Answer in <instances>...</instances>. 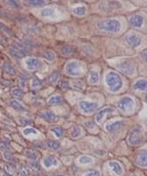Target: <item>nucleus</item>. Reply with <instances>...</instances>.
I'll use <instances>...</instances> for the list:
<instances>
[{
  "label": "nucleus",
  "instance_id": "obj_1",
  "mask_svg": "<svg viewBox=\"0 0 147 176\" xmlns=\"http://www.w3.org/2000/svg\"><path fill=\"white\" fill-rule=\"evenodd\" d=\"M106 83L112 92H117L123 86V80L117 72H110L106 76Z\"/></svg>",
  "mask_w": 147,
  "mask_h": 176
},
{
  "label": "nucleus",
  "instance_id": "obj_2",
  "mask_svg": "<svg viewBox=\"0 0 147 176\" xmlns=\"http://www.w3.org/2000/svg\"><path fill=\"white\" fill-rule=\"evenodd\" d=\"M97 27L99 30H105L109 32H117L121 30V23L118 20L111 19V20H104L98 23Z\"/></svg>",
  "mask_w": 147,
  "mask_h": 176
},
{
  "label": "nucleus",
  "instance_id": "obj_3",
  "mask_svg": "<svg viewBox=\"0 0 147 176\" xmlns=\"http://www.w3.org/2000/svg\"><path fill=\"white\" fill-rule=\"evenodd\" d=\"M143 141L142 128L139 125H135L128 133V142L133 146H137Z\"/></svg>",
  "mask_w": 147,
  "mask_h": 176
},
{
  "label": "nucleus",
  "instance_id": "obj_4",
  "mask_svg": "<svg viewBox=\"0 0 147 176\" xmlns=\"http://www.w3.org/2000/svg\"><path fill=\"white\" fill-rule=\"evenodd\" d=\"M66 72H68V74H70V76H81V67H79V63L75 61L70 62L66 66Z\"/></svg>",
  "mask_w": 147,
  "mask_h": 176
},
{
  "label": "nucleus",
  "instance_id": "obj_5",
  "mask_svg": "<svg viewBox=\"0 0 147 176\" xmlns=\"http://www.w3.org/2000/svg\"><path fill=\"white\" fill-rule=\"evenodd\" d=\"M79 109L86 113H93L98 107V104L95 102H86V101H81L79 103Z\"/></svg>",
  "mask_w": 147,
  "mask_h": 176
},
{
  "label": "nucleus",
  "instance_id": "obj_6",
  "mask_svg": "<svg viewBox=\"0 0 147 176\" xmlns=\"http://www.w3.org/2000/svg\"><path fill=\"white\" fill-rule=\"evenodd\" d=\"M118 68L121 72H123L125 74L128 76H131L135 72V65L133 62L130 61H125L123 63H120L118 65Z\"/></svg>",
  "mask_w": 147,
  "mask_h": 176
},
{
  "label": "nucleus",
  "instance_id": "obj_7",
  "mask_svg": "<svg viewBox=\"0 0 147 176\" xmlns=\"http://www.w3.org/2000/svg\"><path fill=\"white\" fill-rule=\"evenodd\" d=\"M133 100L130 97H125L122 98L120 101L118 102V108L120 109L123 112H127L128 110H130L131 108L133 107Z\"/></svg>",
  "mask_w": 147,
  "mask_h": 176
},
{
  "label": "nucleus",
  "instance_id": "obj_8",
  "mask_svg": "<svg viewBox=\"0 0 147 176\" xmlns=\"http://www.w3.org/2000/svg\"><path fill=\"white\" fill-rule=\"evenodd\" d=\"M101 9L104 12H112L116 9H119L121 7V5L119 2H113V1H109V2H103L101 4Z\"/></svg>",
  "mask_w": 147,
  "mask_h": 176
},
{
  "label": "nucleus",
  "instance_id": "obj_9",
  "mask_svg": "<svg viewBox=\"0 0 147 176\" xmlns=\"http://www.w3.org/2000/svg\"><path fill=\"white\" fill-rule=\"evenodd\" d=\"M144 22V18L141 15H133L130 18V24L131 27L139 28L142 27Z\"/></svg>",
  "mask_w": 147,
  "mask_h": 176
},
{
  "label": "nucleus",
  "instance_id": "obj_10",
  "mask_svg": "<svg viewBox=\"0 0 147 176\" xmlns=\"http://www.w3.org/2000/svg\"><path fill=\"white\" fill-rule=\"evenodd\" d=\"M126 41L131 47H137L141 43V38L138 37L136 34H128L126 36Z\"/></svg>",
  "mask_w": 147,
  "mask_h": 176
},
{
  "label": "nucleus",
  "instance_id": "obj_11",
  "mask_svg": "<svg viewBox=\"0 0 147 176\" xmlns=\"http://www.w3.org/2000/svg\"><path fill=\"white\" fill-rule=\"evenodd\" d=\"M124 121L123 120H117V121H113V122H110L108 123L106 125V130L111 132V133H113V132L115 131H118L120 130L121 127L124 125Z\"/></svg>",
  "mask_w": 147,
  "mask_h": 176
},
{
  "label": "nucleus",
  "instance_id": "obj_12",
  "mask_svg": "<svg viewBox=\"0 0 147 176\" xmlns=\"http://www.w3.org/2000/svg\"><path fill=\"white\" fill-rule=\"evenodd\" d=\"M39 116L42 118H44L45 120L49 121V122H56L58 120V116L55 115L53 112H50V111H44V112H41L39 113Z\"/></svg>",
  "mask_w": 147,
  "mask_h": 176
},
{
  "label": "nucleus",
  "instance_id": "obj_13",
  "mask_svg": "<svg viewBox=\"0 0 147 176\" xmlns=\"http://www.w3.org/2000/svg\"><path fill=\"white\" fill-rule=\"evenodd\" d=\"M26 65H27L28 69H30V71H35V69H37L38 67H39L40 63L37 59L30 58V59H28V60L26 61Z\"/></svg>",
  "mask_w": 147,
  "mask_h": 176
},
{
  "label": "nucleus",
  "instance_id": "obj_14",
  "mask_svg": "<svg viewBox=\"0 0 147 176\" xmlns=\"http://www.w3.org/2000/svg\"><path fill=\"white\" fill-rule=\"evenodd\" d=\"M8 51H9V54H10V55H11L13 58H15V59L24 58V57L27 55V54L21 52L20 50H18V49H16V48H13V47H10V48L8 49Z\"/></svg>",
  "mask_w": 147,
  "mask_h": 176
},
{
  "label": "nucleus",
  "instance_id": "obj_15",
  "mask_svg": "<svg viewBox=\"0 0 147 176\" xmlns=\"http://www.w3.org/2000/svg\"><path fill=\"white\" fill-rule=\"evenodd\" d=\"M109 165L111 166L112 170L116 173V174L121 175L123 173V167H122V165L119 164L118 162H109Z\"/></svg>",
  "mask_w": 147,
  "mask_h": 176
},
{
  "label": "nucleus",
  "instance_id": "obj_16",
  "mask_svg": "<svg viewBox=\"0 0 147 176\" xmlns=\"http://www.w3.org/2000/svg\"><path fill=\"white\" fill-rule=\"evenodd\" d=\"M43 164H44L46 167H50V166H52V165H57L58 160L52 156H48V157H44V160H43Z\"/></svg>",
  "mask_w": 147,
  "mask_h": 176
},
{
  "label": "nucleus",
  "instance_id": "obj_17",
  "mask_svg": "<svg viewBox=\"0 0 147 176\" xmlns=\"http://www.w3.org/2000/svg\"><path fill=\"white\" fill-rule=\"evenodd\" d=\"M112 112H114V109H113L112 107H107V108L102 109V110L99 111V113H97V116H96V121H98V122H99V121H101L103 116H104L105 113H112Z\"/></svg>",
  "mask_w": 147,
  "mask_h": 176
},
{
  "label": "nucleus",
  "instance_id": "obj_18",
  "mask_svg": "<svg viewBox=\"0 0 147 176\" xmlns=\"http://www.w3.org/2000/svg\"><path fill=\"white\" fill-rule=\"evenodd\" d=\"M136 164L141 167L146 166V152H142L141 154L138 155L137 160H136Z\"/></svg>",
  "mask_w": 147,
  "mask_h": 176
},
{
  "label": "nucleus",
  "instance_id": "obj_19",
  "mask_svg": "<svg viewBox=\"0 0 147 176\" xmlns=\"http://www.w3.org/2000/svg\"><path fill=\"white\" fill-rule=\"evenodd\" d=\"M133 88L135 90H145L146 89V80L145 79H138L137 81L133 84Z\"/></svg>",
  "mask_w": 147,
  "mask_h": 176
},
{
  "label": "nucleus",
  "instance_id": "obj_20",
  "mask_svg": "<svg viewBox=\"0 0 147 176\" xmlns=\"http://www.w3.org/2000/svg\"><path fill=\"white\" fill-rule=\"evenodd\" d=\"M99 80V74L96 71H90L89 72V81L91 83H97Z\"/></svg>",
  "mask_w": 147,
  "mask_h": 176
},
{
  "label": "nucleus",
  "instance_id": "obj_21",
  "mask_svg": "<svg viewBox=\"0 0 147 176\" xmlns=\"http://www.w3.org/2000/svg\"><path fill=\"white\" fill-rule=\"evenodd\" d=\"M63 97L60 96V95H57V96H53L49 99V104L50 105H58V104H61L63 103Z\"/></svg>",
  "mask_w": 147,
  "mask_h": 176
},
{
  "label": "nucleus",
  "instance_id": "obj_22",
  "mask_svg": "<svg viewBox=\"0 0 147 176\" xmlns=\"http://www.w3.org/2000/svg\"><path fill=\"white\" fill-rule=\"evenodd\" d=\"M9 105L11 106L13 109H15V110H17V111H24L25 110V108L23 107V105L16 100H11L9 102Z\"/></svg>",
  "mask_w": 147,
  "mask_h": 176
},
{
  "label": "nucleus",
  "instance_id": "obj_23",
  "mask_svg": "<svg viewBox=\"0 0 147 176\" xmlns=\"http://www.w3.org/2000/svg\"><path fill=\"white\" fill-rule=\"evenodd\" d=\"M3 69L5 72H7L8 74H16V71H15V69L13 68V67L10 65L9 63H7V62H5V63L3 64Z\"/></svg>",
  "mask_w": 147,
  "mask_h": 176
},
{
  "label": "nucleus",
  "instance_id": "obj_24",
  "mask_svg": "<svg viewBox=\"0 0 147 176\" xmlns=\"http://www.w3.org/2000/svg\"><path fill=\"white\" fill-rule=\"evenodd\" d=\"M46 145H47L48 148L51 150H57V149H59V147H60V143L55 140H48Z\"/></svg>",
  "mask_w": 147,
  "mask_h": 176
},
{
  "label": "nucleus",
  "instance_id": "obj_25",
  "mask_svg": "<svg viewBox=\"0 0 147 176\" xmlns=\"http://www.w3.org/2000/svg\"><path fill=\"white\" fill-rule=\"evenodd\" d=\"M19 173L21 176H29L30 174V169L26 165H20L19 166Z\"/></svg>",
  "mask_w": 147,
  "mask_h": 176
},
{
  "label": "nucleus",
  "instance_id": "obj_26",
  "mask_svg": "<svg viewBox=\"0 0 147 176\" xmlns=\"http://www.w3.org/2000/svg\"><path fill=\"white\" fill-rule=\"evenodd\" d=\"M60 51L63 55H70V54L73 53L74 48L71 47V46H62L60 48Z\"/></svg>",
  "mask_w": 147,
  "mask_h": 176
},
{
  "label": "nucleus",
  "instance_id": "obj_27",
  "mask_svg": "<svg viewBox=\"0 0 147 176\" xmlns=\"http://www.w3.org/2000/svg\"><path fill=\"white\" fill-rule=\"evenodd\" d=\"M25 156L29 159H32V160H37V154L35 152L32 151V150H27L25 151Z\"/></svg>",
  "mask_w": 147,
  "mask_h": 176
},
{
  "label": "nucleus",
  "instance_id": "obj_28",
  "mask_svg": "<svg viewBox=\"0 0 147 176\" xmlns=\"http://www.w3.org/2000/svg\"><path fill=\"white\" fill-rule=\"evenodd\" d=\"M12 94L13 96L18 97V98L24 97V91H23L21 88H14V89L12 90Z\"/></svg>",
  "mask_w": 147,
  "mask_h": 176
},
{
  "label": "nucleus",
  "instance_id": "obj_29",
  "mask_svg": "<svg viewBox=\"0 0 147 176\" xmlns=\"http://www.w3.org/2000/svg\"><path fill=\"white\" fill-rule=\"evenodd\" d=\"M81 127L79 126H75L73 128V131L71 132V136L73 138H78V137L81 135Z\"/></svg>",
  "mask_w": 147,
  "mask_h": 176
},
{
  "label": "nucleus",
  "instance_id": "obj_30",
  "mask_svg": "<svg viewBox=\"0 0 147 176\" xmlns=\"http://www.w3.org/2000/svg\"><path fill=\"white\" fill-rule=\"evenodd\" d=\"M15 46H16V49H18V50H20L21 52H23V53H25V54H27L28 51L30 50V48L28 47V46H25V45H23V44H20V43H18V42H15Z\"/></svg>",
  "mask_w": 147,
  "mask_h": 176
},
{
  "label": "nucleus",
  "instance_id": "obj_31",
  "mask_svg": "<svg viewBox=\"0 0 147 176\" xmlns=\"http://www.w3.org/2000/svg\"><path fill=\"white\" fill-rule=\"evenodd\" d=\"M4 171L6 172L7 174H9V175H14L15 174L14 167H13L11 164H6L4 165Z\"/></svg>",
  "mask_w": 147,
  "mask_h": 176
},
{
  "label": "nucleus",
  "instance_id": "obj_32",
  "mask_svg": "<svg viewBox=\"0 0 147 176\" xmlns=\"http://www.w3.org/2000/svg\"><path fill=\"white\" fill-rule=\"evenodd\" d=\"M51 131H53L57 137H62L64 134L63 129H62L61 127H58V126H53V127H51Z\"/></svg>",
  "mask_w": 147,
  "mask_h": 176
},
{
  "label": "nucleus",
  "instance_id": "obj_33",
  "mask_svg": "<svg viewBox=\"0 0 147 176\" xmlns=\"http://www.w3.org/2000/svg\"><path fill=\"white\" fill-rule=\"evenodd\" d=\"M28 5H30V6H42L43 4H45L44 1H41V0H30V1H27Z\"/></svg>",
  "mask_w": 147,
  "mask_h": 176
},
{
  "label": "nucleus",
  "instance_id": "obj_34",
  "mask_svg": "<svg viewBox=\"0 0 147 176\" xmlns=\"http://www.w3.org/2000/svg\"><path fill=\"white\" fill-rule=\"evenodd\" d=\"M73 12L75 13L76 15H78V16H82V15L86 14V7H77V8H75L73 10Z\"/></svg>",
  "mask_w": 147,
  "mask_h": 176
},
{
  "label": "nucleus",
  "instance_id": "obj_35",
  "mask_svg": "<svg viewBox=\"0 0 147 176\" xmlns=\"http://www.w3.org/2000/svg\"><path fill=\"white\" fill-rule=\"evenodd\" d=\"M43 57L51 62V61H54V59H55V54H54L52 51H46V52L43 53Z\"/></svg>",
  "mask_w": 147,
  "mask_h": 176
},
{
  "label": "nucleus",
  "instance_id": "obj_36",
  "mask_svg": "<svg viewBox=\"0 0 147 176\" xmlns=\"http://www.w3.org/2000/svg\"><path fill=\"white\" fill-rule=\"evenodd\" d=\"M29 165L32 168H33L35 170H39L40 169V164L39 162H37V160H30V162H29Z\"/></svg>",
  "mask_w": 147,
  "mask_h": 176
},
{
  "label": "nucleus",
  "instance_id": "obj_37",
  "mask_svg": "<svg viewBox=\"0 0 147 176\" xmlns=\"http://www.w3.org/2000/svg\"><path fill=\"white\" fill-rule=\"evenodd\" d=\"M91 162H92V159H91V157H89L84 156V157H79V162H81V164H90Z\"/></svg>",
  "mask_w": 147,
  "mask_h": 176
},
{
  "label": "nucleus",
  "instance_id": "obj_38",
  "mask_svg": "<svg viewBox=\"0 0 147 176\" xmlns=\"http://www.w3.org/2000/svg\"><path fill=\"white\" fill-rule=\"evenodd\" d=\"M58 77H59V72H53V74H51L50 76H49V81H50L51 83H54V82L57 81Z\"/></svg>",
  "mask_w": 147,
  "mask_h": 176
},
{
  "label": "nucleus",
  "instance_id": "obj_39",
  "mask_svg": "<svg viewBox=\"0 0 147 176\" xmlns=\"http://www.w3.org/2000/svg\"><path fill=\"white\" fill-rule=\"evenodd\" d=\"M73 87L75 89L79 90V91H81L82 87H84V84H82L81 81H74L73 82Z\"/></svg>",
  "mask_w": 147,
  "mask_h": 176
},
{
  "label": "nucleus",
  "instance_id": "obj_40",
  "mask_svg": "<svg viewBox=\"0 0 147 176\" xmlns=\"http://www.w3.org/2000/svg\"><path fill=\"white\" fill-rule=\"evenodd\" d=\"M53 9L51 8H45L42 10V12H41V15L42 16H52L53 15Z\"/></svg>",
  "mask_w": 147,
  "mask_h": 176
},
{
  "label": "nucleus",
  "instance_id": "obj_41",
  "mask_svg": "<svg viewBox=\"0 0 147 176\" xmlns=\"http://www.w3.org/2000/svg\"><path fill=\"white\" fill-rule=\"evenodd\" d=\"M4 157H5V160H8L10 162H16L15 157H13V156H11V155L8 154V153H4Z\"/></svg>",
  "mask_w": 147,
  "mask_h": 176
},
{
  "label": "nucleus",
  "instance_id": "obj_42",
  "mask_svg": "<svg viewBox=\"0 0 147 176\" xmlns=\"http://www.w3.org/2000/svg\"><path fill=\"white\" fill-rule=\"evenodd\" d=\"M86 176H100V173L98 170L92 169V170H89V171L86 174Z\"/></svg>",
  "mask_w": 147,
  "mask_h": 176
},
{
  "label": "nucleus",
  "instance_id": "obj_43",
  "mask_svg": "<svg viewBox=\"0 0 147 176\" xmlns=\"http://www.w3.org/2000/svg\"><path fill=\"white\" fill-rule=\"evenodd\" d=\"M32 87H33V88H35V87H39L40 85H41V82H40L37 78H33V79H32Z\"/></svg>",
  "mask_w": 147,
  "mask_h": 176
},
{
  "label": "nucleus",
  "instance_id": "obj_44",
  "mask_svg": "<svg viewBox=\"0 0 147 176\" xmlns=\"http://www.w3.org/2000/svg\"><path fill=\"white\" fill-rule=\"evenodd\" d=\"M0 28H1L2 30H4L5 32L9 33V34H11V33H12V32H11V30H10L9 28H7V27H6V25H3V24H2V23H0Z\"/></svg>",
  "mask_w": 147,
  "mask_h": 176
},
{
  "label": "nucleus",
  "instance_id": "obj_45",
  "mask_svg": "<svg viewBox=\"0 0 147 176\" xmlns=\"http://www.w3.org/2000/svg\"><path fill=\"white\" fill-rule=\"evenodd\" d=\"M30 133H33V134H37V131L35 130L33 128H26L24 130V134L25 135H28Z\"/></svg>",
  "mask_w": 147,
  "mask_h": 176
},
{
  "label": "nucleus",
  "instance_id": "obj_46",
  "mask_svg": "<svg viewBox=\"0 0 147 176\" xmlns=\"http://www.w3.org/2000/svg\"><path fill=\"white\" fill-rule=\"evenodd\" d=\"M0 148L3 149V150H9V146L6 142L4 141H0Z\"/></svg>",
  "mask_w": 147,
  "mask_h": 176
},
{
  "label": "nucleus",
  "instance_id": "obj_47",
  "mask_svg": "<svg viewBox=\"0 0 147 176\" xmlns=\"http://www.w3.org/2000/svg\"><path fill=\"white\" fill-rule=\"evenodd\" d=\"M60 88H61V89H63V90L68 89V88H69V83L67 81H62L61 84H60Z\"/></svg>",
  "mask_w": 147,
  "mask_h": 176
},
{
  "label": "nucleus",
  "instance_id": "obj_48",
  "mask_svg": "<svg viewBox=\"0 0 147 176\" xmlns=\"http://www.w3.org/2000/svg\"><path fill=\"white\" fill-rule=\"evenodd\" d=\"M22 124H32V120H22Z\"/></svg>",
  "mask_w": 147,
  "mask_h": 176
},
{
  "label": "nucleus",
  "instance_id": "obj_49",
  "mask_svg": "<svg viewBox=\"0 0 147 176\" xmlns=\"http://www.w3.org/2000/svg\"><path fill=\"white\" fill-rule=\"evenodd\" d=\"M7 3H9L10 5H12V6L18 7V5L16 4V2H15V1H7Z\"/></svg>",
  "mask_w": 147,
  "mask_h": 176
},
{
  "label": "nucleus",
  "instance_id": "obj_50",
  "mask_svg": "<svg viewBox=\"0 0 147 176\" xmlns=\"http://www.w3.org/2000/svg\"><path fill=\"white\" fill-rule=\"evenodd\" d=\"M142 57H143V60L145 61V59H146V51H143V52H142Z\"/></svg>",
  "mask_w": 147,
  "mask_h": 176
},
{
  "label": "nucleus",
  "instance_id": "obj_51",
  "mask_svg": "<svg viewBox=\"0 0 147 176\" xmlns=\"http://www.w3.org/2000/svg\"><path fill=\"white\" fill-rule=\"evenodd\" d=\"M49 176H66L65 174H51Z\"/></svg>",
  "mask_w": 147,
  "mask_h": 176
},
{
  "label": "nucleus",
  "instance_id": "obj_52",
  "mask_svg": "<svg viewBox=\"0 0 147 176\" xmlns=\"http://www.w3.org/2000/svg\"><path fill=\"white\" fill-rule=\"evenodd\" d=\"M37 176H44V175H41V174H38V175H37Z\"/></svg>",
  "mask_w": 147,
  "mask_h": 176
},
{
  "label": "nucleus",
  "instance_id": "obj_53",
  "mask_svg": "<svg viewBox=\"0 0 147 176\" xmlns=\"http://www.w3.org/2000/svg\"><path fill=\"white\" fill-rule=\"evenodd\" d=\"M133 176H136V175H133Z\"/></svg>",
  "mask_w": 147,
  "mask_h": 176
}]
</instances>
